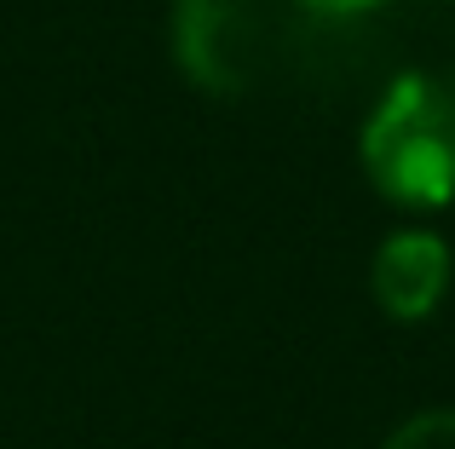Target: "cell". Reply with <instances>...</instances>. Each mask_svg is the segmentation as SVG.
<instances>
[{
    "label": "cell",
    "mask_w": 455,
    "mask_h": 449,
    "mask_svg": "<svg viewBox=\"0 0 455 449\" xmlns=\"http://www.w3.org/2000/svg\"><path fill=\"white\" fill-rule=\"evenodd\" d=\"M380 449H455V409H421L398 421Z\"/></svg>",
    "instance_id": "277c9868"
},
{
    "label": "cell",
    "mask_w": 455,
    "mask_h": 449,
    "mask_svg": "<svg viewBox=\"0 0 455 449\" xmlns=\"http://www.w3.org/2000/svg\"><path fill=\"white\" fill-rule=\"evenodd\" d=\"M289 6L306 12V18H317V23H357V18H369V12L392 6V0H289Z\"/></svg>",
    "instance_id": "5b68a950"
},
{
    "label": "cell",
    "mask_w": 455,
    "mask_h": 449,
    "mask_svg": "<svg viewBox=\"0 0 455 449\" xmlns=\"http://www.w3.org/2000/svg\"><path fill=\"white\" fill-rule=\"evenodd\" d=\"M450 277H455L450 242L438 231H421V224L392 231L369 259V294H375L380 317H392V323H427L444 305Z\"/></svg>",
    "instance_id": "3957f363"
},
{
    "label": "cell",
    "mask_w": 455,
    "mask_h": 449,
    "mask_svg": "<svg viewBox=\"0 0 455 449\" xmlns=\"http://www.w3.org/2000/svg\"><path fill=\"white\" fill-rule=\"evenodd\" d=\"M271 18L259 0H173L167 52L173 69L208 98H243L271 69Z\"/></svg>",
    "instance_id": "7a4b0ae2"
},
{
    "label": "cell",
    "mask_w": 455,
    "mask_h": 449,
    "mask_svg": "<svg viewBox=\"0 0 455 449\" xmlns=\"http://www.w3.org/2000/svg\"><path fill=\"white\" fill-rule=\"evenodd\" d=\"M357 161L375 196L403 214L455 202V87L427 69H403L380 87L357 133Z\"/></svg>",
    "instance_id": "6da1fadb"
},
{
    "label": "cell",
    "mask_w": 455,
    "mask_h": 449,
    "mask_svg": "<svg viewBox=\"0 0 455 449\" xmlns=\"http://www.w3.org/2000/svg\"><path fill=\"white\" fill-rule=\"evenodd\" d=\"M450 87H455V81H450Z\"/></svg>",
    "instance_id": "8992f818"
}]
</instances>
